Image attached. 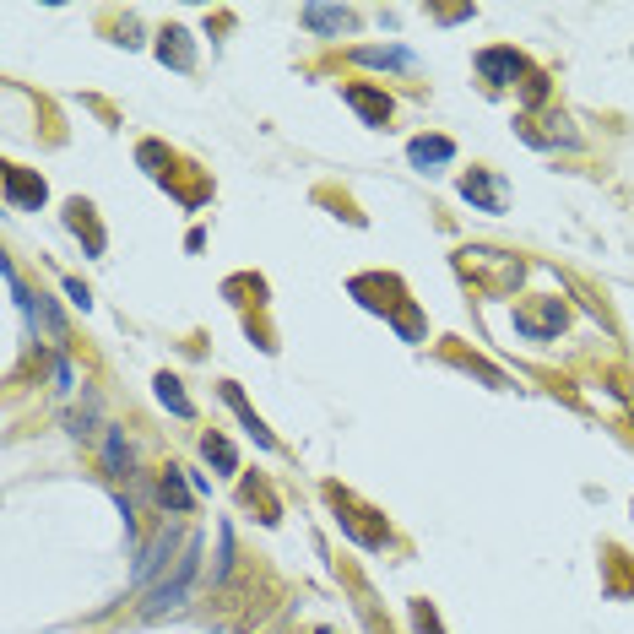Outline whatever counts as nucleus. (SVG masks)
<instances>
[{"mask_svg":"<svg viewBox=\"0 0 634 634\" xmlns=\"http://www.w3.org/2000/svg\"><path fill=\"white\" fill-rule=\"evenodd\" d=\"M461 195H466L472 206H482V211H505V185L493 179V174H482V169H472V174L461 179Z\"/></svg>","mask_w":634,"mask_h":634,"instance_id":"obj_3","label":"nucleus"},{"mask_svg":"<svg viewBox=\"0 0 634 634\" xmlns=\"http://www.w3.org/2000/svg\"><path fill=\"white\" fill-rule=\"evenodd\" d=\"M6 201L22 206V211H38V206H44V179H33L28 169L12 163V169H6Z\"/></svg>","mask_w":634,"mask_h":634,"instance_id":"obj_4","label":"nucleus"},{"mask_svg":"<svg viewBox=\"0 0 634 634\" xmlns=\"http://www.w3.org/2000/svg\"><path fill=\"white\" fill-rule=\"evenodd\" d=\"M158 499H163V510H174V515H185V510H190V488H185V477H179V472H163Z\"/></svg>","mask_w":634,"mask_h":634,"instance_id":"obj_10","label":"nucleus"},{"mask_svg":"<svg viewBox=\"0 0 634 634\" xmlns=\"http://www.w3.org/2000/svg\"><path fill=\"white\" fill-rule=\"evenodd\" d=\"M304 22H309V28H347V22H352V12H331V6H309V12H304Z\"/></svg>","mask_w":634,"mask_h":634,"instance_id":"obj_16","label":"nucleus"},{"mask_svg":"<svg viewBox=\"0 0 634 634\" xmlns=\"http://www.w3.org/2000/svg\"><path fill=\"white\" fill-rule=\"evenodd\" d=\"M163 558H169V531H163V537H158V542H152L147 553H141V564H136V586H141V580H152Z\"/></svg>","mask_w":634,"mask_h":634,"instance_id":"obj_13","label":"nucleus"},{"mask_svg":"<svg viewBox=\"0 0 634 634\" xmlns=\"http://www.w3.org/2000/svg\"><path fill=\"white\" fill-rule=\"evenodd\" d=\"M477 70H482L493 87H505V82H515L521 70H526V60H521L515 49H482V54H477Z\"/></svg>","mask_w":634,"mask_h":634,"instance_id":"obj_2","label":"nucleus"},{"mask_svg":"<svg viewBox=\"0 0 634 634\" xmlns=\"http://www.w3.org/2000/svg\"><path fill=\"white\" fill-rule=\"evenodd\" d=\"M152 391H158V401H163L174 417H190V412H195V407H190V396L179 391V380H174V375H158V380H152Z\"/></svg>","mask_w":634,"mask_h":634,"instance_id":"obj_11","label":"nucleus"},{"mask_svg":"<svg viewBox=\"0 0 634 634\" xmlns=\"http://www.w3.org/2000/svg\"><path fill=\"white\" fill-rule=\"evenodd\" d=\"M65 228H70V234H87V250H93V255H103V228L93 223V206H87V201H70Z\"/></svg>","mask_w":634,"mask_h":634,"instance_id":"obj_6","label":"nucleus"},{"mask_svg":"<svg viewBox=\"0 0 634 634\" xmlns=\"http://www.w3.org/2000/svg\"><path fill=\"white\" fill-rule=\"evenodd\" d=\"M65 293H70V304H77V309H87V304H93V299H87V288H82L77 276H65Z\"/></svg>","mask_w":634,"mask_h":634,"instance_id":"obj_19","label":"nucleus"},{"mask_svg":"<svg viewBox=\"0 0 634 634\" xmlns=\"http://www.w3.org/2000/svg\"><path fill=\"white\" fill-rule=\"evenodd\" d=\"M347 103L358 109L369 125H385V119H391V98H385V93H375V87H347Z\"/></svg>","mask_w":634,"mask_h":634,"instance_id":"obj_7","label":"nucleus"},{"mask_svg":"<svg viewBox=\"0 0 634 634\" xmlns=\"http://www.w3.org/2000/svg\"><path fill=\"white\" fill-rule=\"evenodd\" d=\"M195 558H201V548L190 542V548H185V558H179V570H174V580H163V586L152 591L147 613H163V607H179V602H185V591H190V575H195Z\"/></svg>","mask_w":634,"mask_h":634,"instance_id":"obj_1","label":"nucleus"},{"mask_svg":"<svg viewBox=\"0 0 634 634\" xmlns=\"http://www.w3.org/2000/svg\"><path fill=\"white\" fill-rule=\"evenodd\" d=\"M364 65H396V70H412V54L407 49H358Z\"/></svg>","mask_w":634,"mask_h":634,"instance_id":"obj_15","label":"nucleus"},{"mask_svg":"<svg viewBox=\"0 0 634 634\" xmlns=\"http://www.w3.org/2000/svg\"><path fill=\"white\" fill-rule=\"evenodd\" d=\"M407 158H412L417 169L450 163V158H456V141H445V136H412V141H407Z\"/></svg>","mask_w":634,"mask_h":634,"instance_id":"obj_5","label":"nucleus"},{"mask_svg":"<svg viewBox=\"0 0 634 634\" xmlns=\"http://www.w3.org/2000/svg\"><path fill=\"white\" fill-rule=\"evenodd\" d=\"M412 623H417L423 634H440V618L429 613V602H417V607H412Z\"/></svg>","mask_w":634,"mask_h":634,"instance_id":"obj_18","label":"nucleus"},{"mask_svg":"<svg viewBox=\"0 0 634 634\" xmlns=\"http://www.w3.org/2000/svg\"><path fill=\"white\" fill-rule=\"evenodd\" d=\"M158 54H163V60H169V65H174V70H190V60H195V54H190V44H185V33H179V28H169V33H163V44H158Z\"/></svg>","mask_w":634,"mask_h":634,"instance_id":"obj_12","label":"nucleus"},{"mask_svg":"<svg viewBox=\"0 0 634 634\" xmlns=\"http://www.w3.org/2000/svg\"><path fill=\"white\" fill-rule=\"evenodd\" d=\"M201 450H206V461H218L223 472H234V466H239V456H234V445H228L223 434H206V440H201Z\"/></svg>","mask_w":634,"mask_h":634,"instance_id":"obj_14","label":"nucleus"},{"mask_svg":"<svg viewBox=\"0 0 634 634\" xmlns=\"http://www.w3.org/2000/svg\"><path fill=\"white\" fill-rule=\"evenodd\" d=\"M223 401H228L234 412H239V423H244V429L255 434V445H260V450H271V434H266V423L255 417V407L244 401V391H239V385H223Z\"/></svg>","mask_w":634,"mask_h":634,"instance_id":"obj_8","label":"nucleus"},{"mask_svg":"<svg viewBox=\"0 0 634 634\" xmlns=\"http://www.w3.org/2000/svg\"><path fill=\"white\" fill-rule=\"evenodd\" d=\"M103 456H109V472L119 477V472H125V440H119V429L109 434V445H103Z\"/></svg>","mask_w":634,"mask_h":634,"instance_id":"obj_17","label":"nucleus"},{"mask_svg":"<svg viewBox=\"0 0 634 634\" xmlns=\"http://www.w3.org/2000/svg\"><path fill=\"white\" fill-rule=\"evenodd\" d=\"M515 325H521V331H526L531 342H548V336H553V331L564 325V309H558V304H548L542 315H526V309H521V315H515Z\"/></svg>","mask_w":634,"mask_h":634,"instance_id":"obj_9","label":"nucleus"}]
</instances>
